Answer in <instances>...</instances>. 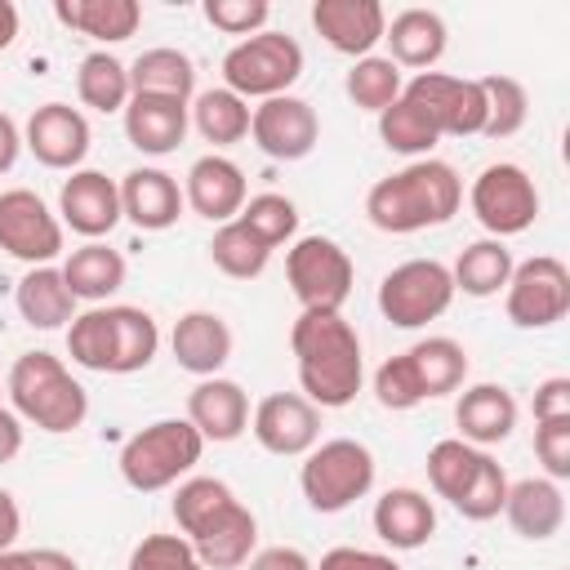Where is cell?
<instances>
[{"label": "cell", "mask_w": 570, "mask_h": 570, "mask_svg": "<svg viewBox=\"0 0 570 570\" xmlns=\"http://www.w3.org/2000/svg\"><path fill=\"white\" fill-rule=\"evenodd\" d=\"M289 352L298 365V387L316 410H343L365 383L361 334L343 312H298L289 325Z\"/></svg>", "instance_id": "6da1fadb"}, {"label": "cell", "mask_w": 570, "mask_h": 570, "mask_svg": "<svg viewBox=\"0 0 570 570\" xmlns=\"http://www.w3.org/2000/svg\"><path fill=\"white\" fill-rule=\"evenodd\" d=\"M463 205V178L454 174V165L445 160H410L405 169L379 178L365 191V214L379 232L392 236H410L423 227H441L459 214Z\"/></svg>", "instance_id": "7a4b0ae2"}, {"label": "cell", "mask_w": 570, "mask_h": 570, "mask_svg": "<svg viewBox=\"0 0 570 570\" xmlns=\"http://www.w3.org/2000/svg\"><path fill=\"white\" fill-rule=\"evenodd\" d=\"M4 392L13 401V414L36 423L40 432H76L89 414V392L53 352H22L4 374Z\"/></svg>", "instance_id": "3957f363"}, {"label": "cell", "mask_w": 570, "mask_h": 570, "mask_svg": "<svg viewBox=\"0 0 570 570\" xmlns=\"http://www.w3.org/2000/svg\"><path fill=\"white\" fill-rule=\"evenodd\" d=\"M205 454V436L187 419H156L120 445V476L138 494L178 485Z\"/></svg>", "instance_id": "277c9868"}, {"label": "cell", "mask_w": 570, "mask_h": 570, "mask_svg": "<svg viewBox=\"0 0 570 570\" xmlns=\"http://www.w3.org/2000/svg\"><path fill=\"white\" fill-rule=\"evenodd\" d=\"M303 499L312 512H343L356 499L370 494L374 485V454L370 445L352 441V436H334V441H316L303 454V472H298Z\"/></svg>", "instance_id": "5b68a950"}, {"label": "cell", "mask_w": 570, "mask_h": 570, "mask_svg": "<svg viewBox=\"0 0 570 570\" xmlns=\"http://www.w3.org/2000/svg\"><path fill=\"white\" fill-rule=\"evenodd\" d=\"M303 76V45L285 31H258L223 53V89L236 98H276Z\"/></svg>", "instance_id": "8992f818"}, {"label": "cell", "mask_w": 570, "mask_h": 570, "mask_svg": "<svg viewBox=\"0 0 570 570\" xmlns=\"http://www.w3.org/2000/svg\"><path fill=\"white\" fill-rule=\"evenodd\" d=\"M285 281L303 303V312H343V303L352 298L356 267L338 240L298 236L285 254Z\"/></svg>", "instance_id": "52a82bcc"}, {"label": "cell", "mask_w": 570, "mask_h": 570, "mask_svg": "<svg viewBox=\"0 0 570 570\" xmlns=\"http://www.w3.org/2000/svg\"><path fill=\"white\" fill-rule=\"evenodd\" d=\"M468 205H472L476 223L494 240H508V236H521V232L534 227V218H539V187H534V178L521 165L499 160V165H485L472 178Z\"/></svg>", "instance_id": "ba28073f"}, {"label": "cell", "mask_w": 570, "mask_h": 570, "mask_svg": "<svg viewBox=\"0 0 570 570\" xmlns=\"http://www.w3.org/2000/svg\"><path fill=\"white\" fill-rule=\"evenodd\" d=\"M450 303H454V281L450 267L436 258H410L379 281V312L396 330H419L445 316Z\"/></svg>", "instance_id": "9c48e42d"}, {"label": "cell", "mask_w": 570, "mask_h": 570, "mask_svg": "<svg viewBox=\"0 0 570 570\" xmlns=\"http://www.w3.org/2000/svg\"><path fill=\"white\" fill-rule=\"evenodd\" d=\"M503 307L517 330H548L570 312V272L552 254H534L512 267L503 285Z\"/></svg>", "instance_id": "30bf717a"}, {"label": "cell", "mask_w": 570, "mask_h": 570, "mask_svg": "<svg viewBox=\"0 0 570 570\" xmlns=\"http://www.w3.org/2000/svg\"><path fill=\"white\" fill-rule=\"evenodd\" d=\"M441 138H472L485 129V94L481 80L445 76V71H414L401 89Z\"/></svg>", "instance_id": "8fae6325"}, {"label": "cell", "mask_w": 570, "mask_h": 570, "mask_svg": "<svg viewBox=\"0 0 570 570\" xmlns=\"http://www.w3.org/2000/svg\"><path fill=\"white\" fill-rule=\"evenodd\" d=\"M0 249L27 267H45L62 254V223L31 187L0 191Z\"/></svg>", "instance_id": "7c38bea8"}, {"label": "cell", "mask_w": 570, "mask_h": 570, "mask_svg": "<svg viewBox=\"0 0 570 570\" xmlns=\"http://www.w3.org/2000/svg\"><path fill=\"white\" fill-rule=\"evenodd\" d=\"M249 138L263 156L272 160H303L312 156V147L321 142V120L312 111L307 98H294V94H276V98H263L249 116Z\"/></svg>", "instance_id": "4fadbf2b"}, {"label": "cell", "mask_w": 570, "mask_h": 570, "mask_svg": "<svg viewBox=\"0 0 570 570\" xmlns=\"http://www.w3.org/2000/svg\"><path fill=\"white\" fill-rule=\"evenodd\" d=\"M254 441L276 459H298L321 441V410L303 392H272L249 414Z\"/></svg>", "instance_id": "5bb4252c"}, {"label": "cell", "mask_w": 570, "mask_h": 570, "mask_svg": "<svg viewBox=\"0 0 570 570\" xmlns=\"http://www.w3.org/2000/svg\"><path fill=\"white\" fill-rule=\"evenodd\" d=\"M89 120L80 107L71 102H45L31 111L27 129H22V147L45 165V169H80V160L89 156Z\"/></svg>", "instance_id": "9a60e30c"}, {"label": "cell", "mask_w": 570, "mask_h": 570, "mask_svg": "<svg viewBox=\"0 0 570 570\" xmlns=\"http://www.w3.org/2000/svg\"><path fill=\"white\" fill-rule=\"evenodd\" d=\"M58 214L62 223L85 236V240H102L111 236V227L125 218L120 214V183L107 178L102 169H76L62 191H58Z\"/></svg>", "instance_id": "2e32d148"}, {"label": "cell", "mask_w": 570, "mask_h": 570, "mask_svg": "<svg viewBox=\"0 0 570 570\" xmlns=\"http://www.w3.org/2000/svg\"><path fill=\"white\" fill-rule=\"evenodd\" d=\"M312 27L321 31V40L334 53H347L356 62V58H370L374 45L383 40L387 9L379 0H316L312 4Z\"/></svg>", "instance_id": "e0dca14e"}, {"label": "cell", "mask_w": 570, "mask_h": 570, "mask_svg": "<svg viewBox=\"0 0 570 570\" xmlns=\"http://www.w3.org/2000/svg\"><path fill=\"white\" fill-rule=\"evenodd\" d=\"M183 200H187L200 218H209V223L223 227V223H232V218L245 209V200H249L245 169H240L236 160L209 151V156L191 160L187 183H183Z\"/></svg>", "instance_id": "ac0fdd59"}, {"label": "cell", "mask_w": 570, "mask_h": 570, "mask_svg": "<svg viewBox=\"0 0 570 570\" xmlns=\"http://www.w3.org/2000/svg\"><path fill=\"white\" fill-rule=\"evenodd\" d=\"M183 187L174 174L156 169V165H138L120 178V214L138 227V232H169L183 214Z\"/></svg>", "instance_id": "d6986e66"}, {"label": "cell", "mask_w": 570, "mask_h": 570, "mask_svg": "<svg viewBox=\"0 0 570 570\" xmlns=\"http://www.w3.org/2000/svg\"><path fill=\"white\" fill-rule=\"evenodd\" d=\"M169 352H174L178 370H187L196 379H214L232 361V325L218 312H205V307L183 312L174 321Z\"/></svg>", "instance_id": "ffe728a7"}, {"label": "cell", "mask_w": 570, "mask_h": 570, "mask_svg": "<svg viewBox=\"0 0 570 570\" xmlns=\"http://www.w3.org/2000/svg\"><path fill=\"white\" fill-rule=\"evenodd\" d=\"M187 102L160 98V94H129L125 102V138L142 156H169L187 138Z\"/></svg>", "instance_id": "44dd1931"}, {"label": "cell", "mask_w": 570, "mask_h": 570, "mask_svg": "<svg viewBox=\"0 0 570 570\" xmlns=\"http://www.w3.org/2000/svg\"><path fill=\"white\" fill-rule=\"evenodd\" d=\"M187 423L205 436V441H236L245 428H249V396L236 379H200L191 392H187Z\"/></svg>", "instance_id": "7402d4cb"}, {"label": "cell", "mask_w": 570, "mask_h": 570, "mask_svg": "<svg viewBox=\"0 0 570 570\" xmlns=\"http://www.w3.org/2000/svg\"><path fill=\"white\" fill-rule=\"evenodd\" d=\"M187 543L196 548L200 570H240V566L254 557L258 521H254V512L236 499V503H227L214 521H205Z\"/></svg>", "instance_id": "603a6c76"}, {"label": "cell", "mask_w": 570, "mask_h": 570, "mask_svg": "<svg viewBox=\"0 0 570 570\" xmlns=\"http://www.w3.org/2000/svg\"><path fill=\"white\" fill-rule=\"evenodd\" d=\"M503 517H508V525H512L521 539L543 543V539L561 534V525H566V494H561V485L548 481V476L508 481Z\"/></svg>", "instance_id": "cb8c5ba5"}, {"label": "cell", "mask_w": 570, "mask_h": 570, "mask_svg": "<svg viewBox=\"0 0 570 570\" xmlns=\"http://www.w3.org/2000/svg\"><path fill=\"white\" fill-rule=\"evenodd\" d=\"M454 423H459V441H468L476 450L499 445L517 428V396L503 383H472V387H463V396L454 405Z\"/></svg>", "instance_id": "d4e9b609"}, {"label": "cell", "mask_w": 570, "mask_h": 570, "mask_svg": "<svg viewBox=\"0 0 570 570\" xmlns=\"http://www.w3.org/2000/svg\"><path fill=\"white\" fill-rule=\"evenodd\" d=\"M374 534L396 548V552H414L436 534V508L423 490L414 485H392L379 503H374Z\"/></svg>", "instance_id": "484cf974"}, {"label": "cell", "mask_w": 570, "mask_h": 570, "mask_svg": "<svg viewBox=\"0 0 570 570\" xmlns=\"http://www.w3.org/2000/svg\"><path fill=\"white\" fill-rule=\"evenodd\" d=\"M445 18L436 9H401L387 27H383V40H387V58L396 67H414V71H432L445 53Z\"/></svg>", "instance_id": "4316f807"}, {"label": "cell", "mask_w": 570, "mask_h": 570, "mask_svg": "<svg viewBox=\"0 0 570 570\" xmlns=\"http://www.w3.org/2000/svg\"><path fill=\"white\" fill-rule=\"evenodd\" d=\"M53 18L89 40L120 45L142 27V4L138 0H58Z\"/></svg>", "instance_id": "83f0119b"}, {"label": "cell", "mask_w": 570, "mask_h": 570, "mask_svg": "<svg viewBox=\"0 0 570 570\" xmlns=\"http://www.w3.org/2000/svg\"><path fill=\"white\" fill-rule=\"evenodd\" d=\"M62 281H67L76 303H94L98 307L102 298H111L125 285V254L102 245V240H85L80 249L67 254Z\"/></svg>", "instance_id": "f1b7e54d"}, {"label": "cell", "mask_w": 570, "mask_h": 570, "mask_svg": "<svg viewBox=\"0 0 570 570\" xmlns=\"http://www.w3.org/2000/svg\"><path fill=\"white\" fill-rule=\"evenodd\" d=\"M13 303L31 330H58V325H71V316H76V298L62 281V267H53V263L27 267V276L13 289Z\"/></svg>", "instance_id": "f546056e"}, {"label": "cell", "mask_w": 570, "mask_h": 570, "mask_svg": "<svg viewBox=\"0 0 570 570\" xmlns=\"http://www.w3.org/2000/svg\"><path fill=\"white\" fill-rule=\"evenodd\" d=\"M405 356L414 365V379H419L423 401L450 396V392H459L468 383V352H463V343H454L445 334L419 338L414 347H405Z\"/></svg>", "instance_id": "4dcf8cb0"}, {"label": "cell", "mask_w": 570, "mask_h": 570, "mask_svg": "<svg viewBox=\"0 0 570 570\" xmlns=\"http://www.w3.org/2000/svg\"><path fill=\"white\" fill-rule=\"evenodd\" d=\"M107 316H111V374L147 370L160 347V325L151 321V312L116 303V307H107Z\"/></svg>", "instance_id": "1f68e13d"}, {"label": "cell", "mask_w": 570, "mask_h": 570, "mask_svg": "<svg viewBox=\"0 0 570 570\" xmlns=\"http://www.w3.org/2000/svg\"><path fill=\"white\" fill-rule=\"evenodd\" d=\"M129 89L134 94H160V98H178L187 102L196 94V67L183 49H142L129 62Z\"/></svg>", "instance_id": "d6a6232c"}, {"label": "cell", "mask_w": 570, "mask_h": 570, "mask_svg": "<svg viewBox=\"0 0 570 570\" xmlns=\"http://www.w3.org/2000/svg\"><path fill=\"white\" fill-rule=\"evenodd\" d=\"M512 249L503 245V240H494V236H485V240H472L463 254H459V263L450 267V281H454V294L463 289L468 298H494L503 285H508V276H512Z\"/></svg>", "instance_id": "836d02e7"}, {"label": "cell", "mask_w": 570, "mask_h": 570, "mask_svg": "<svg viewBox=\"0 0 570 570\" xmlns=\"http://www.w3.org/2000/svg\"><path fill=\"white\" fill-rule=\"evenodd\" d=\"M187 116H191V125H196V134L205 138V142H214V147H232V142H240V138H249V116H254V107L245 102V98H236L232 89H205V94H196V102L187 107Z\"/></svg>", "instance_id": "e575fe53"}, {"label": "cell", "mask_w": 570, "mask_h": 570, "mask_svg": "<svg viewBox=\"0 0 570 570\" xmlns=\"http://www.w3.org/2000/svg\"><path fill=\"white\" fill-rule=\"evenodd\" d=\"M76 94H80L85 107H94V111H102V116L125 111V102H129V94H134V89H129V67H125L116 53L94 49V53L80 58Z\"/></svg>", "instance_id": "d590c367"}, {"label": "cell", "mask_w": 570, "mask_h": 570, "mask_svg": "<svg viewBox=\"0 0 570 570\" xmlns=\"http://www.w3.org/2000/svg\"><path fill=\"white\" fill-rule=\"evenodd\" d=\"M401 89H405V80H401V67L392 62V58H379V53H370V58H356L352 62V71L343 76V94L361 107V111H387L396 98H401Z\"/></svg>", "instance_id": "8d00e7d4"}, {"label": "cell", "mask_w": 570, "mask_h": 570, "mask_svg": "<svg viewBox=\"0 0 570 570\" xmlns=\"http://www.w3.org/2000/svg\"><path fill=\"white\" fill-rule=\"evenodd\" d=\"M209 258H214V267H218L223 276H232V281H254V276H263L272 249H267L249 227H240V223L232 218V223H223V227L214 232Z\"/></svg>", "instance_id": "74e56055"}, {"label": "cell", "mask_w": 570, "mask_h": 570, "mask_svg": "<svg viewBox=\"0 0 570 570\" xmlns=\"http://www.w3.org/2000/svg\"><path fill=\"white\" fill-rule=\"evenodd\" d=\"M379 138H383V147L387 151H396V156H414V160H423L436 142H441V134L428 125V116L401 94L387 111H379Z\"/></svg>", "instance_id": "f35d334b"}, {"label": "cell", "mask_w": 570, "mask_h": 570, "mask_svg": "<svg viewBox=\"0 0 570 570\" xmlns=\"http://www.w3.org/2000/svg\"><path fill=\"white\" fill-rule=\"evenodd\" d=\"M481 94H485V138H512L521 125H525V116H530V94H525V85L521 80H512V76H481Z\"/></svg>", "instance_id": "ab89813d"}, {"label": "cell", "mask_w": 570, "mask_h": 570, "mask_svg": "<svg viewBox=\"0 0 570 570\" xmlns=\"http://www.w3.org/2000/svg\"><path fill=\"white\" fill-rule=\"evenodd\" d=\"M227 503H236L232 485L218 481V476H187L178 490H174V521L183 530V539H191L205 521H214Z\"/></svg>", "instance_id": "60d3db41"}, {"label": "cell", "mask_w": 570, "mask_h": 570, "mask_svg": "<svg viewBox=\"0 0 570 570\" xmlns=\"http://www.w3.org/2000/svg\"><path fill=\"white\" fill-rule=\"evenodd\" d=\"M481 454H485V450H476V445H468V441H459V436L436 441V445L428 450V481H432V490L454 503V499L468 490V481L476 476Z\"/></svg>", "instance_id": "b9f144b4"}, {"label": "cell", "mask_w": 570, "mask_h": 570, "mask_svg": "<svg viewBox=\"0 0 570 570\" xmlns=\"http://www.w3.org/2000/svg\"><path fill=\"white\" fill-rule=\"evenodd\" d=\"M67 356L80 370L111 374V316H107V307H89V312L71 316V325H67Z\"/></svg>", "instance_id": "7bdbcfd3"}, {"label": "cell", "mask_w": 570, "mask_h": 570, "mask_svg": "<svg viewBox=\"0 0 570 570\" xmlns=\"http://www.w3.org/2000/svg\"><path fill=\"white\" fill-rule=\"evenodd\" d=\"M236 223L249 227L267 249H276V245H285V240H294V232H298V209H294V200L281 196V191H258V196L245 200V209L236 214Z\"/></svg>", "instance_id": "ee69618b"}, {"label": "cell", "mask_w": 570, "mask_h": 570, "mask_svg": "<svg viewBox=\"0 0 570 570\" xmlns=\"http://www.w3.org/2000/svg\"><path fill=\"white\" fill-rule=\"evenodd\" d=\"M503 499H508V476L499 468L494 454H481L476 463V476L468 481V490L454 499V508L468 517V521H494L503 512Z\"/></svg>", "instance_id": "f6af8a7d"}, {"label": "cell", "mask_w": 570, "mask_h": 570, "mask_svg": "<svg viewBox=\"0 0 570 570\" xmlns=\"http://www.w3.org/2000/svg\"><path fill=\"white\" fill-rule=\"evenodd\" d=\"M125 570H200V561L183 534H142Z\"/></svg>", "instance_id": "bcb514c9"}, {"label": "cell", "mask_w": 570, "mask_h": 570, "mask_svg": "<svg viewBox=\"0 0 570 570\" xmlns=\"http://www.w3.org/2000/svg\"><path fill=\"white\" fill-rule=\"evenodd\" d=\"M267 18H272V4L267 0H205V22L223 36H258L267 31Z\"/></svg>", "instance_id": "7dc6e473"}, {"label": "cell", "mask_w": 570, "mask_h": 570, "mask_svg": "<svg viewBox=\"0 0 570 570\" xmlns=\"http://www.w3.org/2000/svg\"><path fill=\"white\" fill-rule=\"evenodd\" d=\"M374 396L383 410H414L423 405V392H419V379H414V365L405 352L387 356L379 370H374Z\"/></svg>", "instance_id": "c3c4849f"}, {"label": "cell", "mask_w": 570, "mask_h": 570, "mask_svg": "<svg viewBox=\"0 0 570 570\" xmlns=\"http://www.w3.org/2000/svg\"><path fill=\"white\" fill-rule=\"evenodd\" d=\"M534 454L548 472V481L570 476V419H539L534 423Z\"/></svg>", "instance_id": "681fc988"}, {"label": "cell", "mask_w": 570, "mask_h": 570, "mask_svg": "<svg viewBox=\"0 0 570 570\" xmlns=\"http://www.w3.org/2000/svg\"><path fill=\"white\" fill-rule=\"evenodd\" d=\"M312 570H401L396 557L370 552V548H330Z\"/></svg>", "instance_id": "f907efd6"}, {"label": "cell", "mask_w": 570, "mask_h": 570, "mask_svg": "<svg viewBox=\"0 0 570 570\" xmlns=\"http://www.w3.org/2000/svg\"><path fill=\"white\" fill-rule=\"evenodd\" d=\"M0 570H80L76 557L58 552V548H9L0 552Z\"/></svg>", "instance_id": "816d5d0a"}, {"label": "cell", "mask_w": 570, "mask_h": 570, "mask_svg": "<svg viewBox=\"0 0 570 570\" xmlns=\"http://www.w3.org/2000/svg\"><path fill=\"white\" fill-rule=\"evenodd\" d=\"M530 410H534V423H539V419H570V379H566V374L543 379V383L534 387Z\"/></svg>", "instance_id": "f5cc1de1"}, {"label": "cell", "mask_w": 570, "mask_h": 570, "mask_svg": "<svg viewBox=\"0 0 570 570\" xmlns=\"http://www.w3.org/2000/svg\"><path fill=\"white\" fill-rule=\"evenodd\" d=\"M245 570H312V561H307V552L303 548H263V552H254L249 561H245Z\"/></svg>", "instance_id": "db71d44e"}, {"label": "cell", "mask_w": 570, "mask_h": 570, "mask_svg": "<svg viewBox=\"0 0 570 570\" xmlns=\"http://www.w3.org/2000/svg\"><path fill=\"white\" fill-rule=\"evenodd\" d=\"M22 454V419L0 405V463H13Z\"/></svg>", "instance_id": "11a10c76"}, {"label": "cell", "mask_w": 570, "mask_h": 570, "mask_svg": "<svg viewBox=\"0 0 570 570\" xmlns=\"http://www.w3.org/2000/svg\"><path fill=\"white\" fill-rule=\"evenodd\" d=\"M22 534V512H18V499L9 490H0V552H9Z\"/></svg>", "instance_id": "9f6ffc18"}, {"label": "cell", "mask_w": 570, "mask_h": 570, "mask_svg": "<svg viewBox=\"0 0 570 570\" xmlns=\"http://www.w3.org/2000/svg\"><path fill=\"white\" fill-rule=\"evenodd\" d=\"M18 151H22V129L13 125V116L0 111V174H9L18 165Z\"/></svg>", "instance_id": "6f0895ef"}, {"label": "cell", "mask_w": 570, "mask_h": 570, "mask_svg": "<svg viewBox=\"0 0 570 570\" xmlns=\"http://www.w3.org/2000/svg\"><path fill=\"white\" fill-rule=\"evenodd\" d=\"M18 40V4L0 0V49H9Z\"/></svg>", "instance_id": "680465c9"}, {"label": "cell", "mask_w": 570, "mask_h": 570, "mask_svg": "<svg viewBox=\"0 0 570 570\" xmlns=\"http://www.w3.org/2000/svg\"><path fill=\"white\" fill-rule=\"evenodd\" d=\"M0 396H4V379H0Z\"/></svg>", "instance_id": "91938a15"}]
</instances>
